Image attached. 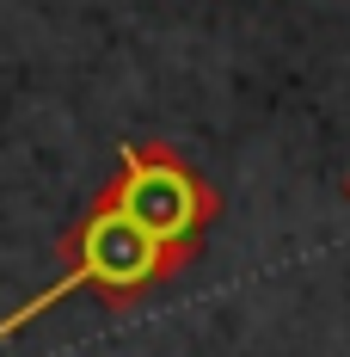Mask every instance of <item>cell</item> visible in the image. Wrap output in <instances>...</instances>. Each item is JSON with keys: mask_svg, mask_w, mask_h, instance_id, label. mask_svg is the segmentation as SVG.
Returning a JSON list of instances; mask_svg holds the SVG:
<instances>
[{"mask_svg": "<svg viewBox=\"0 0 350 357\" xmlns=\"http://www.w3.org/2000/svg\"><path fill=\"white\" fill-rule=\"evenodd\" d=\"M56 265H62V271L37 289V296H25L19 308L0 314V339H19L31 321H43L49 308H62L68 296H99L111 314H123V308H136L141 296H154V289L173 284L178 271L191 265V252L154 241L141 222H129V215L99 191V197L62 228Z\"/></svg>", "mask_w": 350, "mask_h": 357, "instance_id": "6da1fadb", "label": "cell"}, {"mask_svg": "<svg viewBox=\"0 0 350 357\" xmlns=\"http://www.w3.org/2000/svg\"><path fill=\"white\" fill-rule=\"evenodd\" d=\"M99 191L129 222H141L154 241L191 252V259L203 252L209 228L221 222V191L209 185V173H197V160L178 154L173 142H160V136L117 148V173Z\"/></svg>", "mask_w": 350, "mask_h": 357, "instance_id": "7a4b0ae2", "label": "cell"}, {"mask_svg": "<svg viewBox=\"0 0 350 357\" xmlns=\"http://www.w3.org/2000/svg\"><path fill=\"white\" fill-rule=\"evenodd\" d=\"M344 204H350V173H344Z\"/></svg>", "mask_w": 350, "mask_h": 357, "instance_id": "3957f363", "label": "cell"}]
</instances>
